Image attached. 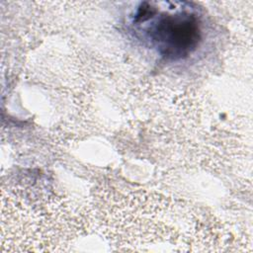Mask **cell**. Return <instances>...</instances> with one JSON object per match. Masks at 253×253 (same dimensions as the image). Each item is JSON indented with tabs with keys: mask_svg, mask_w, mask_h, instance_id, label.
<instances>
[{
	"mask_svg": "<svg viewBox=\"0 0 253 253\" xmlns=\"http://www.w3.org/2000/svg\"><path fill=\"white\" fill-rule=\"evenodd\" d=\"M140 9L153 20L147 33L161 54L180 58L196 48L200 41V27L194 14L186 11L159 13L152 3H144Z\"/></svg>",
	"mask_w": 253,
	"mask_h": 253,
	"instance_id": "cell-1",
	"label": "cell"
}]
</instances>
